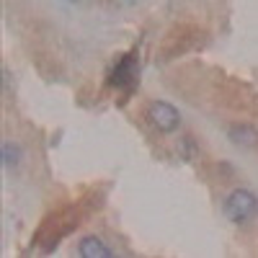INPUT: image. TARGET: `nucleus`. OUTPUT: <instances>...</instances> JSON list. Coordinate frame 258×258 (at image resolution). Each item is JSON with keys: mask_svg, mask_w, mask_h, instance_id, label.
Wrapping results in <instances>:
<instances>
[{"mask_svg": "<svg viewBox=\"0 0 258 258\" xmlns=\"http://www.w3.org/2000/svg\"><path fill=\"white\" fill-rule=\"evenodd\" d=\"M230 140L240 147H255L258 145V132L250 124H232L230 126Z\"/></svg>", "mask_w": 258, "mask_h": 258, "instance_id": "5", "label": "nucleus"}, {"mask_svg": "<svg viewBox=\"0 0 258 258\" xmlns=\"http://www.w3.org/2000/svg\"><path fill=\"white\" fill-rule=\"evenodd\" d=\"M21 160H24V150H21L16 142H6L3 145V163H6V168H16V165H21Z\"/></svg>", "mask_w": 258, "mask_h": 258, "instance_id": "6", "label": "nucleus"}, {"mask_svg": "<svg viewBox=\"0 0 258 258\" xmlns=\"http://www.w3.org/2000/svg\"><path fill=\"white\" fill-rule=\"evenodd\" d=\"M137 75H140V68H137V57L135 54H124L116 64L114 70L109 73V85L111 88H132L137 83Z\"/></svg>", "mask_w": 258, "mask_h": 258, "instance_id": "3", "label": "nucleus"}, {"mask_svg": "<svg viewBox=\"0 0 258 258\" xmlns=\"http://www.w3.org/2000/svg\"><path fill=\"white\" fill-rule=\"evenodd\" d=\"M78 255H83V258H111L114 250L106 245L98 235H85L78 243Z\"/></svg>", "mask_w": 258, "mask_h": 258, "instance_id": "4", "label": "nucleus"}, {"mask_svg": "<svg viewBox=\"0 0 258 258\" xmlns=\"http://www.w3.org/2000/svg\"><path fill=\"white\" fill-rule=\"evenodd\" d=\"M225 214L235 225H245L258 214V197L248 188H235L225 199Z\"/></svg>", "mask_w": 258, "mask_h": 258, "instance_id": "1", "label": "nucleus"}, {"mask_svg": "<svg viewBox=\"0 0 258 258\" xmlns=\"http://www.w3.org/2000/svg\"><path fill=\"white\" fill-rule=\"evenodd\" d=\"M147 121L153 124L158 132L163 135H170V132H176V129L181 126V114L173 103H168V101H153L147 106Z\"/></svg>", "mask_w": 258, "mask_h": 258, "instance_id": "2", "label": "nucleus"}]
</instances>
